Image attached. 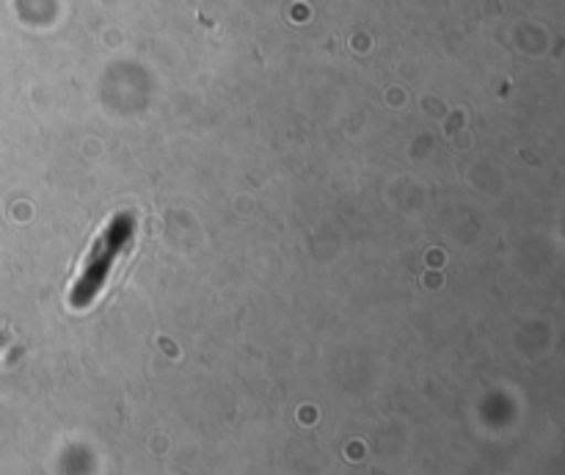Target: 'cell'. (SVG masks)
<instances>
[{
    "mask_svg": "<svg viewBox=\"0 0 565 475\" xmlns=\"http://www.w3.org/2000/svg\"><path fill=\"white\" fill-rule=\"evenodd\" d=\"M132 232H136V219H132L130 213H119L110 219V224L105 226V232L97 238V243H94L92 254H88L75 287H72L70 293L72 307L83 309L94 302V296L103 291L116 257H119V254L125 252L127 243L132 241Z\"/></svg>",
    "mask_w": 565,
    "mask_h": 475,
    "instance_id": "obj_1",
    "label": "cell"
}]
</instances>
